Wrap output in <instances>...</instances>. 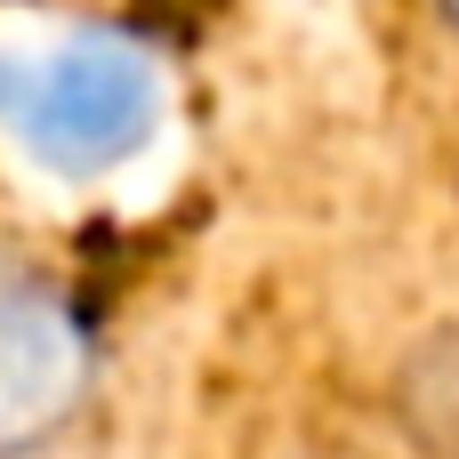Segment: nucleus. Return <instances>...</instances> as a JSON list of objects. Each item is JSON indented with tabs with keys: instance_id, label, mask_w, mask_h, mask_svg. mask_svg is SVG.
Segmentation results:
<instances>
[{
	"instance_id": "7ed1b4c3",
	"label": "nucleus",
	"mask_w": 459,
	"mask_h": 459,
	"mask_svg": "<svg viewBox=\"0 0 459 459\" xmlns=\"http://www.w3.org/2000/svg\"><path fill=\"white\" fill-rule=\"evenodd\" d=\"M395 411L411 444L436 459H459V331H436L403 371H395Z\"/></svg>"
},
{
	"instance_id": "20e7f679",
	"label": "nucleus",
	"mask_w": 459,
	"mask_h": 459,
	"mask_svg": "<svg viewBox=\"0 0 459 459\" xmlns=\"http://www.w3.org/2000/svg\"><path fill=\"white\" fill-rule=\"evenodd\" d=\"M444 16H459V0H444Z\"/></svg>"
},
{
	"instance_id": "f257e3e1",
	"label": "nucleus",
	"mask_w": 459,
	"mask_h": 459,
	"mask_svg": "<svg viewBox=\"0 0 459 459\" xmlns=\"http://www.w3.org/2000/svg\"><path fill=\"white\" fill-rule=\"evenodd\" d=\"M153 105H161L153 65L121 32H73L40 65L0 73L8 129L56 169H105V161L137 153V137L153 129Z\"/></svg>"
},
{
	"instance_id": "f03ea898",
	"label": "nucleus",
	"mask_w": 459,
	"mask_h": 459,
	"mask_svg": "<svg viewBox=\"0 0 459 459\" xmlns=\"http://www.w3.org/2000/svg\"><path fill=\"white\" fill-rule=\"evenodd\" d=\"M81 395H89L81 307L40 274L0 266V459H24L48 436H65Z\"/></svg>"
}]
</instances>
